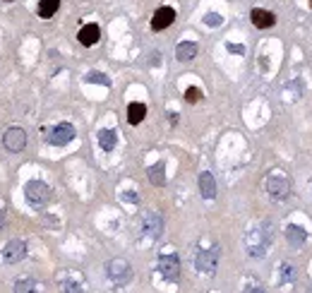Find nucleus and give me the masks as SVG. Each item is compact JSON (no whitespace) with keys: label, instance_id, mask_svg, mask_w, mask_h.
<instances>
[{"label":"nucleus","instance_id":"nucleus-18","mask_svg":"<svg viewBox=\"0 0 312 293\" xmlns=\"http://www.w3.org/2000/svg\"><path fill=\"white\" fill-rule=\"evenodd\" d=\"M116 142H118V137L113 130H101L99 132V144H101L103 151H113L116 149Z\"/></svg>","mask_w":312,"mask_h":293},{"label":"nucleus","instance_id":"nucleus-5","mask_svg":"<svg viewBox=\"0 0 312 293\" xmlns=\"http://www.w3.org/2000/svg\"><path fill=\"white\" fill-rule=\"evenodd\" d=\"M75 127L70 123H60V125H55L51 132H48V142L53 144V147H65V144H70L75 140Z\"/></svg>","mask_w":312,"mask_h":293},{"label":"nucleus","instance_id":"nucleus-28","mask_svg":"<svg viewBox=\"0 0 312 293\" xmlns=\"http://www.w3.org/2000/svg\"><path fill=\"white\" fill-rule=\"evenodd\" d=\"M5 223H8V219H5V214H3V212H0V231L5 229Z\"/></svg>","mask_w":312,"mask_h":293},{"label":"nucleus","instance_id":"nucleus-26","mask_svg":"<svg viewBox=\"0 0 312 293\" xmlns=\"http://www.w3.org/2000/svg\"><path fill=\"white\" fill-rule=\"evenodd\" d=\"M228 51H233V53H245V48H242V46H233V43H228Z\"/></svg>","mask_w":312,"mask_h":293},{"label":"nucleus","instance_id":"nucleus-1","mask_svg":"<svg viewBox=\"0 0 312 293\" xmlns=\"http://www.w3.org/2000/svg\"><path fill=\"white\" fill-rule=\"evenodd\" d=\"M266 192H269V197L276 199V202L288 199V195H291V178L286 173H281V171H272L269 178H266Z\"/></svg>","mask_w":312,"mask_h":293},{"label":"nucleus","instance_id":"nucleus-25","mask_svg":"<svg viewBox=\"0 0 312 293\" xmlns=\"http://www.w3.org/2000/svg\"><path fill=\"white\" fill-rule=\"evenodd\" d=\"M62 291L65 293H82V288H79L77 284H62Z\"/></svg>","mask_w":312,"mask_h":293},{"label":"nucleus","instance_id":"nucleus-29","mask_svg":"<svg viewBox=\"0 0 312 293\" xmlns=\"http://www.w3.org/2000/svg\"><path fill=\"white\" fill-rule=\"evenodd\" d=\"M250 293H264V288H259V286H255V288H252Z\"/></svg>","mask_w":312,"mask_h":293},{"label":"nucleus","instance_id":"nucleus-4","mask_svg":"<svg viewBox=\"0 0 312 293\" xmlns=\"http://www.w3.org/2000/svg\"><path fill=\"white\" fill-rule=\"evenodd\" d=\"M3 147L8 151H12V154L22 151L24 147H27V132H24L22 127H10V130H5V135H3Z\"/></svg>","mask_w":312,"mask_h":293},{"label":"nucleus","instance_id":"nucleus-16","mask_svg":"<svg viewBox=\"0 0 312 293\" xmlns=\"http://www.w3.org/2000/svg\"><path fill=\"white\" fill-rule=\"evenodd\" d=\"M144 116H147V106L140 101H135L127 106V123L130 125H140L142 120H144Z\"/></svg>","mask_w":312,"mask_h":293},{"label":"nucleus","instance_id":"nucleus-13","mask_svg":"<svg viewBox=\"0 0 312 293\" xmlns=\"http://www.w3.org/2000/svg\"><path fill=\"white\" fill-rule=\"evenodd\" d=\"M199 192H202L204 199H214V197H216V181H214V175H211L209 171L199 173Z\"/></svg>","mask_w":312,"mask_h":293},{"label":"nucleus","instance_id":"nucleus-30","mask_svg":"<svg viewBox=\"0 0 312 293\" xmlns=\"http://www.w3.org/2000/svg\"><path fill=\"white\" fill-rule=\"evenodd\" d=\"M307 293H312V286H310V288H307Z\"/></svg>","mask_w":312,"mask_h":293},{"label":"nucleus","instance_id":"nucleus-15","mask_svg":"<svg viewBox=\"0 0 312 293\" xmlns=\"http://www.w3.org/2000/svg\"><path fill=\"white\" fill-rule=\"evenodd\" d=\"M286 238H288V243L293 247H300L307 240V231L303 229V226H296V223H291V226H286Z\"/></svg>","mask_w":312,"mask_h":293},{"label":"nucleus","instance_id":"nucleus-10","mask_svg":"<svg viewBox=\"0 0 312 293\" xmlns=\"http://www.w3.org/2000/svg\"><path fill=\"white\" fill-rule=\"evenodd\" d=\"M142 231H144L149 238L161 236V231H164V219H161V214H156V212H147L144 219H142Z\"/></svg>","mask_w":312,"mask_h":293},{"label":"nucleus","instance_id":"nucleus-23","mask_svg":"<svg viewBox=\"0 0 312 293\" xmlns=\"http://www.w3.org/2000/svg\"><path fill=\"white\" fill-rule=\"evenodd\" d=\"M185 99L190 103H195V101H199V99H202V92H199V89L197 87H187V92H185Z\"/></svg>","mask_w":312,"mask_h":293},{"label":"nucleus","instance_id":"nucleus-24","mask_svg":"<svg viewBox=\"0 0 312 293\" xmlns=\"http://www.w3.org/2000/svg\"><path fill=\"white\" fill-rule=\"evenodd\" d=\"M221 22H224V19H221V15H216V12H207V15H204V24H209V27H218Z\"/></svg>","mask_w":312,"mask_h":293},{"label":"nucleus","instance_id":"nucleus-21","mask_svg":"<svg viewBox=\"0 0 312 293\" xmlns=\"http://www.w3.org/2000/svg\"><path fill=\"white\" fill-rule=\"evenodd\" d=\"M293 279H296V267H293L291 262H283V264H281V281H283V284H291Z\"/></svg>","mask_w":312,"mask_h":293},{"label":"nucleus","instance_id":"nucleus-19","mask_svg":"<svg viewBox=\"0 0 312 293\" xmlns=\"http://www.w3.org/2000/svg\"><path fill=\"white\" fill-rule=\"evenodd\" d=\"M58 8H60V0H41L39 15L43 17V19H48V17H53L55 12H58Z\"/></svg>","mask_w":312,"mask_h":293},{"label":"nucleus","instance_id":"nucleus-2","mask_svg":"<svg viewBox=\"0 0 312 293\" xmlns=\"http://www.w3.org/2000/svg\"><path fill=\"white\" fill-rule=\"evenodd\" d=\"M24 195L31 207H43L51 202V188L43 181H29L24 185Z\"/></svg>","mask_w":312,"mask_h":293},{"label":"nucleus","instance_id":"nucleus-12","mask_svg":"<svg viewBox=\"0 0 312 293\" xmlns=\"http://www.w3.org/2000/svg\"><path fill=\"white\" fill-rule=\"evenodd\" d=\"M99 36H101V29H99V24H84L82 29H79L77 39L82 46H94L96 41H99Z\"/></svg>","mask_w":312,"mask_h":293},{"label":"nucleus","instance_id":"nucleus-8","mask_svg":"<svg viewBox=\"0 0 312 293\" xmlns=\"http://www.w3.org/2000/svg\"><path fill=\"white\" fill-rule=\"evenodd\" d=\"M159 272H161V277L168 279V281H175L180 277V260L178 255H164L161 260H159Z\"/></svg>","mask_w":312,"mask_h":293},{"label":"nucleus","instance_id":"nucleus-22","mask_svg":"<svg viewBox=\"0 0 312 293\" xmlns=\"http://www.w3.org/2000/svg\"><path fill=\"white\" fill-rule=\"evenodd\" d=\"M86 82H96V84H103V87L110 84V79L106 77V75H101V72H89V75H86Z\"/></svg>","mask_w":312,"mask_h":293},{"label":"nucleus","instance_id":"nucleus-6","mask_svg":"<svg viewBox=\"0 0 312 293\" xmlns=\"http://www.w3.org/2000/svg\"><path fill=\"white\" fill-rule=\"evenodd\" d=\"M218 264V247H211V250H202V253L195 257V267L197 272L202 274H214Z\"/></svg>","mask_w":312,"mask_h":293},{"label":"nucleus","instance_id":"nucleus-31","mask_svg":"<svg viewBox=\"0 0 312 293\" xmlns=\"http://www.w3.org/2000/svg\"><path fill=\"white\" fill-rule=\"evenodd\" d=\"M310 8H312V0H310Z\"/></svg>","mask_w":312,"mask_h":293},{"label":"nucleus","instance_id":"nucleus-17","mask_svg":"<svg viewBox=\"0 0 312 293\" xmlns=\"http://www.w3.org/2000/svg\"><path fill=\"white\" fill-rule=\"evenodd\" d=\"M147 175H149V183H151V185H159V188H161V185L166 183V166H164V161L154 164V166L147 171Z\"/></svg>","mask_w":312,"mask_h":293},{"label":"nucleus","instance_id":"nucleus-27","mask_svg":"<svg viewBox=\"0 0 312 293\" xmlns=\"http://www.w3.org/2000/svg\"><path fill=\"white\" fill-rule=\"evenodd\" d=\"M123 199H127V202H137V195H135V192H125Z\"/></svg>","mask_w":312,"mask_h":293},{"label":"nucleus","instance_id":"nucleus-3","mask_svg":"<svg viewBox=\"0 0 312 293\" xmlns=\"http://www.w3.org/2000/svg\"><path fill=\"white\" fill-rule=\"evenodd\" d=\"M108 277L113 284L123 286L130 281V277H132V267H130V262L123 260V257H116V260L108 262Z\"/></svg>","mask_w":312,"mask_h":293},{"label":"nucleus","instance_id":"nucleus-7","mask_svg":"<svg viewBox=\"0 0 312 293\" xmlns=\"http://www.w3.org/2000/svg\"><path fill=\"white\" fill-rule=\"evenodd\" d=\"M27 257V243L24 240H8L5 247H3V260L8 262V264H17V262H22Z\"/></svg>","mask_w":312,"mask_h":293},{"label":"nucleus","instance_id":"nucleus-32","mask_svg":"<svg viewBox=\"0 0 312 293\" xmlns=\"http://www.w3.org/2000/svg\"><path fill=\"white\" fill-rule=\"evenodd\" d=\"M8 3H12V0H8Z\"/></svg>","mask_w":312,"mask_h":293},{"label":"nucleus","instance_id":"nucleus-14","mask_svg":"<svg viewBox=\"0 0 312 293\" xmlns=\"http://www.w3.org/2000/svg\"><path fill=\"white\" fill-rule=\"evenodd\" d=\"M197 43L195 41H183V43H178V48H175V58H178L180 63H190V60H195L197 58Z\"/></svg>","mask_w":312,"mask_h":293},{"label":"nucleus","instance_id":"nucleus-20","mask_svg":"<svg viewBox=\"0 0 312 293\" xmlns=\"http://www.w3.org/2000/svg\"><path fill=\"white\" fill-rule=\"evenodd\" d=\"M15 293H39V284L34 279H19L15 284Z\"/></svg>","mask_w":312,"mask_h":293},{"label":"nucleus","instance_id":"nucleus-9","mask_svg":"<svg viewBox=\"0 0 312 293\" xmlns=\"http://www.w3.org/2000/svg\"><path fill=\"white\" fill-rule=\"evenodd\" d=\"M173 22H175V10L164 5V8L156 10L154 17H151V29H154V32H164V29H168Z\"/></svg>","mask_w":312,"mask_h":293},{"label":"nucleus","instance_id":"nucleus-11","mask_svg":"<svg viewBox=\"0 0 312 293\" xmlns=\"http://www.w3.org/2000/svg\"><path fill=\"white\" fill-rule=\"evenodd\" d=\"M250 19H252V24H255L257 29H269V27L276 24V15L269 12V10H262V8L252 10V12H250Z\"/></svg>","mask_w":312,"mask_h":293}]
</instances>
